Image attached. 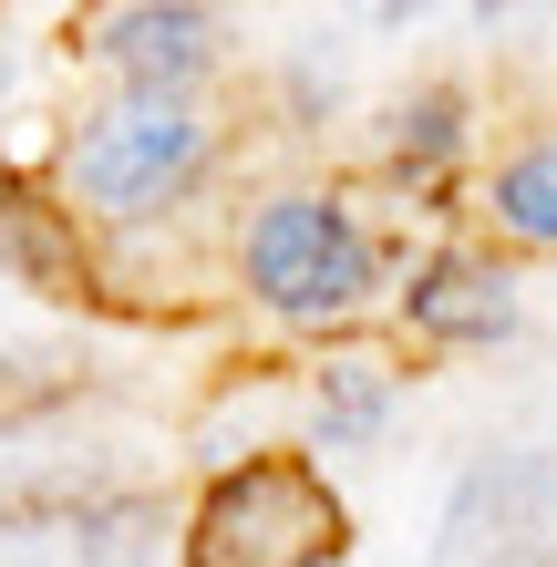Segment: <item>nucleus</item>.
Instances as JSON below:
<instances>
[{"label":"nucleus","mask_w":557,"mask_h":567,"mask_svg":"<svg viewBox=\"0 0 557 567\" xmlns=\"http://www.w3.org/2000/svg\"><path fill=\"white\" fill-rule=\"evenodd\" d=\"M392 279L403 238L341 176H269L227 207V299L310 351L372 330V310H392Z\"/></svg>","instance_id":"nucleus-1"},{"label":"nucleus","mask_w":557,"mask_h":567,"mask_svg":"<svg viewBox=\"0 0 557 567\" xmlns=\"http://www.w3.org/2000/svg\"><path fill=\"white\" fill-rule=\"evenodd\" d=\"M42 176L73 196V217L104 248L207 217L227 176V114L217 93H73L42 135Z\"/></svg>","instance_id":"nucleus-2"},{"label":"nucleus","mask_w":557,"mask_h":567,"mask_svg":"<svg viewBox=\"0 0 557 567\" xmlns=\"http://www.w3.org/2000/svg\"><path fill=\"white\" fill-rule=\"evenodd\" d=\"M351 495L310 454H258L176 495V567H341Z\"/></svg>","instance_id":"nucleus-3"},{"label":"nucleus","mask_w":557,"mask_h":567,"mask_svg":"<svg viewBox=\"0 0 557 567\" xmlns=\"http://www.w3.org/2000/svg\"><path fill=\"white\" fill-rule=\"evenodd\" d=\"M0 567H176V506L135 475H52L0 485Z\"/></svg>","instance_id":"nucleus-4"},{"label":"nucleus","mask_w":557,"mask_h":567,"mask_svg":"<svg viewBox=\"0 0 557 567\" xmlns=\"http://www.w3.org/2000/svg\"><path fill=\"white\" fill-rule=\"evenodd\" d=\"M52 52L104 93H217L238 21L207 0H83L52 21Z\"/></svg>","instance_id":"nucleus-5"},{"label":"nucleus","mask_w":557,"mask_h":567,"mask_svg":"<svg viewBox=\"0 0 557 567\" xmlns=\"http://www.w3.org/2000/svg\"><path fill=\"white\" fill-rule=\"evenodd\" d=\"M392 341L413 351H506L527 330V289H516V258L485 238H423L403 248V279H392Z\"/></svg>","instance_id":"nucleus-6"},{"label":"nucleus","mask_w":557,"mask_h":567,"mask_svg":"<svg viewBox=\"0 0 557 567\" xmlns=\"http://www.w3.org/2000/svg\"><path fill=\"white\" fill-rule=\"evenodd\" d=\"M434 567H557V444H496L444 495Z\"/></svg>","instance_id":"nucleus-7"},{"label":"nucleus","mask_w":557,"mask_h":567,"mask_svg":"<svg viewBox=\"0 0 557 567\" xmlns=\"http://www.w3.org/2000/svg\"><path fill=\"white\" fill-rule=\"evenodd\" d=\"M0 289L42 299V310H83V320L114 310L104 238H93L73 217V196L42 176V155H0Z\"/></svg>","instance_id":"nucleus-8"},{"label":"nucleus","mask_w":557,"mask_h":567,"mask_svg":"<svg viewBox=\"0 0 557 567\" xmlns=\"http://www.w3.org/2000/svg\"><path fill=\"white\" fill-rule=\"evenodd\" d=\"M465 165H475V93L454 73H423L372 124V186L403 217H465Z\"/></svg>","instance_id":"nucleus-9"},{"label":"nucleus","mask_w":557,"mask_h":567,"mask_svg":"<svg viewBox=\"0 0 557 567\" xmlns=\"http://www.w3.org/2000/svg\"><path fill=\"white\" fill-rule=\"evenodd\" d=\"M403 341H372V330H351V341H320L300 351V454L310 464H341V454H372L392 413H403Z\"/></svg>","instance_id":"nucleus-10"},{"label":"nucleus","mask_w":557,"mask_h":567,"mask_svg":"<svg viewBox=\"0 0 557 567\" xmlns=\"http://www.w3.org/2000/svg\"><path fill=\"white\" fill-rule=\"evenodd\" d=\"M258 454H300V361H227L207 403L186 413V464L227 475Z\"/></svg>","instance_id":"nucleus-11"},{"label":"nucleus","mask_w":557,"mask_h":567,"mask_svg":"<svg viewBox=\"0 0 557 567\" xmlns=\"http://www.w3.org/2000/svg\"><path fill=\"white\" fill-rule=\"evenodd\" d=\"M475 217H485V248L557 258V124H527L496 145V165L475 176Z\"/></svg>","instance_id":"nucleus-12"},{"label":"nucleus","mask_w":557,"mask_h":567,"mask_svg":"<svg viewBox=\"0 0 557 567\" xmlns=\"http://www.w3.org/2000/svg\"><path fill=\"white\" fill-rule=\"evenodd\" d=\"M93 403V351L83 341H0V444H42L52 423Z\"/></svg>","instance_id":"nucleus-13"},{"label":"nucleus","mask_w":557,"mask_h":567,"mask_svg":"<svg viewBox=\"0 0 557 567\" xmlns=\"http://www.w3.org/2000/svg\"><path fill=\"white\" fill-rule=\"evenodd\" d=\"M341 104H351V52L331 31H300L279 52V124L289 135H320V124H341Z\"/></svg>","instance_id":"nucleus-14"},{"label":"nucleus","mask_w":557,"mask_h":567,"mask_svg":"<svg viewBox=\"0 0 557 567\" xmlns=\"http://www.w3.org/2000/svg\"><path fill=\"white\" fill-rule=\"evenodd\" d=\"M21 73H31V52H21V31H11V11H0V104L21 93Z\"/></svg>","instance_id":"nucleus-15"}]
</instances>
